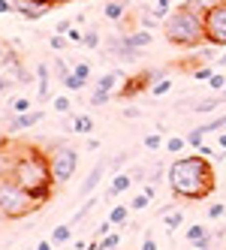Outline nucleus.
Returning <instances> with one entry per match:
<instances>
[{"instance_id":"1","label":"nucleus","mask_w":226,"mask_h":250,"mask_svg":"<svg viewBox=\"0 0 226 250\" xmlns=\"http://www.w3.org/2000/svg\"><path fill=\"white\" fill-rule=\"evenodd\" d=\"M166 184H169L175 199L199 202V199H208L214 193L217 178H214V169L208 163V157L181 154V157H172V163L166 169Z\"/></svg>"},{"instance_id":"2","label":"nucleus","mask_w":226,"mask_h":250,"mask_svg":"<svg viewBox=\"0 0 226 250\" xmlns=\"http://www.w3.org/2000/svg\"><path fill=\"white\" fill-rule=\"evenodd\" d=\"M12 181L21 184L40 205L51 199V190H55V181H51V166L48 157L40 148H15V166H12Z\"/></svg>"},{"instance_id":"3","label":"nucleus","mask_w":226,"mask_h":250,"mask_svg":"<svg viewBox=\"0 0 226 250\" xmlns=\"http://www.w3.org/2000/svg\"><path fill=\"white\" fill-rule=\"evenodd\" d=\"M163 33H166V40L178 48H196V45L205 42V21H202L199 12L187 9L181 3L178 9H172V15L163 21Z\"/></svg>"},{"instance_id":"4","label":"nucleus","mask_w":226,"mask_h":250,"mask_svg":"<svg viewBox=\"0 0 226 250\" xmlns=\"http://www.w3.org/2000/svg\"><path fill=\"white\" fill-rule=\"evenodd\" d=\"M37 208L40 202L21 184H15L12 178L0 181V220H21V217H30Z\"/></svg>"},{"instance_id":"5","label":"nucleus","mask_w":226,"mask_h":250,"mask_svg":"<svg viewBox=\"0 0 226 250\" xmlns=\"http://www.w3.org/2000/svg\"><path fill=\"white\" fill-rule=\"evenodd\" d=\"M48 166H51V181H55V187H61L76 175L79 151L73 145H66V142H58V145L51 148V154H48Z\"/></svg>"},{"instance_id":"6","label":"nucleus","mask_w":226,"mask_h":250,"mask_svg":"<svg viewBox=\"0 0 226 250\" xmlns=\"http://www.w3.org/2000/svg\"><path fill=\"white\" fill-rule=\"evenodd\" d=\"M202 21H205V42L226 45V0L217 3L214 9H208L202 15Z\"/></svg>"},{"instance_id":"7","label":"nucleus","mask_w":226,"mask_h":250,"mask_svg":"<svg viewBox=\"0 0 226 250\" xmlns=\"http://www.w3.org/2000/svg\"><path fill=\"white\" fill-rule=\"evenodd\" d=\"M160 79H166V69H145V73H136L133 79H127L124 84H121L118 97L130 100V97L142 94V91H151V84H154V82H160Z\"/></svg>"},{"instance_id":"8","label":"nucleus","mask_w":226,"mask_h":250,"mask_svg":"<svg viewBox=\"0 0 226 250\" xmlns=\"http://www.w3.org/2000/svg\"><path fill=\"white\" fill-rule=\"evenodd\" d=\"M187 241L193 250H211L214 247V232L205 223H193V226H187Z\"/></svg>"},{"instance_id":"9","label":"nucleus","mask_w":226,"mask_h":250,"mask_svg":"<svg viewBox=\"0 0 226 250\" xmlns=\"http://www.w3.org/2000/svg\"><path fill=\"white\" fill-rule=\"evenodd\" d=\"M45 118L42 109H30V112H21V115H12L6 121V133H21V130H30V127H37V124Z\"/></svg>"},{"instance_id":"10","label":"nucleus","mask_w":226,"mask_h":250,"mask_svg":"<svg viewBox=\"0 0 226 250\" xmlns=\"http://www.w3.org/2000/svg\"><path fill=\"white\" fill-rule=\"evenodd\" d=\"M106 172H109V160L103 157V160H97V163H94V169L88 172V178L82 181V187H79V196H91V193L100 187V181H103V175H106Z\"/></svg>"},{"instance_id":"11","label":"nucleus","mask_w":226,"mask_h":250,"mask_svg":"<svg viewBox=\"0 0 226 250\" xmlns=\"http://www.w3.org/2000/svg\"><path fill=\"white\" fill-rule=\"evenodd\" d=\"M124 42H127V48L142 51V48H148V45L154 42V33H151L148 27H136V30H127V33H124Z\"/></svg>"},{"instance_id":"12","label":"nucleus","mask_w":226,"mask_h":250,"mask_svg":"<svg viewBox=\"0 0 226 250\" xmlns=\"http://www.w3.org/2000/svg\"><path fill=\"white\" fill-rule=\"evenodd\" d=\"M48 84H51V63H37V100H48L51 91H48Z\"/></svg>"},{"instance_id":"13","label":"nucleus","mask_w":226,"mask_h":250,"mask_svg":"<svg viewBox=\"0 0 226 250\" xmlns=\"http://www.w3.org/2000/svg\"><path fill=\"white\" fill-rule=\"evenodd\" d=\"M130 187H133V175H127V172H118V175L112 178L109 190L103 193V196H106V199H118V196H121V193H127Z\"/></svg>"},{"instance_id":"14","label":"nucleus","mask_w":226,"mask_h":250,"mask_svg":"<svg viewBox=\"0 0 226 250\" xmlns=\"http://www.w3.org/2000/svg\"><path fill=\"white\" fill-rule=\"evenodd\" d=\"M15 12H19L21 19H27V21H37V19H42V15L48 12V6L30 3V0H15Z\"/></svg>"},{"instance_id":"15","label":"nucleus","mask_w":226,"mask_h":250,"mask_svg":"<svg viewBox=\"0 0 226 250\" xmlns=\"http://www.w3.org/2000/svg\"><path fill=\"white\" fill-rule=\"evenodd\" d=\"M226 97L223 94H214V97H205V100H193V112L196 115H208V112H214L217 105H223Z\"/></svg>"},{"instance_id":"16","label":"nucleus","mask_w":226,"mask_h":250,"mask_svg":"<svg viewBox=\"0 0 226 250\" xmlns=\"http://www.w3.org/2000/svg\"><path fill=\"white\" fill-rule=\"evenodd\" d=\"M124 12H127L124 0H109V3L103 6V15H106L109 21H124Z\"/></svg>"},{"instance_id":"17","label":"nucleus","mask_w":226,"mask_h":250,"mask_svg":"<svg viewBox=\"0 0 226 250\" xmlns=\"http://www.w3.org/2000/svg\"><path fill=\"white\" fill-rule=\"evenodd\" d=\"M66 241H73V226H69V223H58L55 229H51V244L61 247Z\"/></svg>"},{"instance_id":"18","label":"nucleus","mask_w":226,"mask_h":250,"mask_svg":"<svg viewBox=\"0 0 226 250\" xmlns=\"http://www.w3.org/2000/svg\"><path fill=\"white\" fill-rule=\"evenodd\" d=\"M12 166H15V151L0 148V181H3V178H12Z\"/></svg>"},{"instance_id":"19","label":"nucleus","mask_w":226,"mask_h":250,"mask_svg":"<svg viewBox=\"0 0 226 250\" xmlns=\"http://www.w3.org/2000/svg\"><path fill=\"white\" fill-rule=\"evenodd\" d=\"M94 208H97V199H94V196H88V199H84V205H82V208H79V211L73 214V217H69V226L76 229V226H79V223H82L84 217H88V214H91Z\"/></svg>"},{"instance_id":"20","label":"nucleus","mask_w":226,"mask_h":250,"mask_svg":"<svg viewBox=\"0 0 226 250\" xmlns=\"http://www.w3.org/2000/svg\"><path fill=\"white\" fill-rule=\"evenodd\" d=\"M94 118L91 115H79V118H73V133H79V136H88V133H94Z\"/></svg>"},{"instance_id":"21","label":"nucleus","mask_w":226,"mask_h":250,"mask_svg":"<svg viewBox=\"0 0 226 250\" xmlns=\"http://www.w3.org/2000/svg\"><path fill=\"white\" fill-rule=\"evenodd\" d=\"M163 148H166L172 157H181L184 148H187V139H184V136H169V139L163 142Z\"/></svg>"},{"instance_id":"22","label":"nucleus","mask_w":226,"mask_h":250,"mask_svg":"<svg viewBox=\"0 0 226 250\" xmlns=\"http://www.w3.org/2000/svg\"><path fill=\"white\" fill-rule=\"evenodd\" d=\"M106 220H112V226H124V223L130 220V205H115V208L109 211Z\"/></svg>"},{"instance_id":"23","label":"nucleus","mask_w":226,"mask_h":250,"mask_svg":"<svg viewBox=\"0 0 226 250\" xmlns=\"http://www.w3.org/2000/svg\"><path fill=\"white\" fill-rule=\"evenodd\" d=\"M163 223H166V229H169V232H175L178 226H184V214H181V211L166 208V211H163Z\"/></svg>"},{"instance_id":"24","label":"nucleus","mask_w":226,"mask_h":250,"mask_svg":"<svg viewBox=\"0 0 226 250\" xmlns=\"http://www.w3.org/2000/svg\"><path fill=\"white\" fill-rule=\"evenodd\" d=\"M69 73H73V66H66V61L63 58H55V63H51V76H55L61 84L69 79Z\"/></svg>"},{"instance_id":"25","label":"nucleus","mask_w":226,"mask_h":250,"mask_svg":"<svg viewBox=\"0 0 226 250\" xmlns=\"http://www.w3.org/2000/svg\"><path fill=\"white\" fill-rule=\"evenodd\" d=\"M217 3H223V0H184V6L193 9V12H199V15H205L208 9H214Z\"/></svg>"},{"instance_id":"26","label":"nucleus","mask_w":226,"mask_h":250,"mask_svg":"<svg viewBox=\"0 0 226 250\" xmlns=\"http://www.w3.org/2000/svg\"><path fill=\"white\" fill-rule=\"evenodd\" d=\"M121 76H124V73H118V69H115V73H103L97 79V87H103V91H115V84H118Z\"/></svg>"},{"instance_id":"27","label":"nucleus","mask_w":226,"mask_h":250,"mask_svg":"<svg viewBox=\"0 0 226 250\" xmlns=\"http://www.w3.org/2000/svg\"><path fill=\"white\" fill-rule=\"evenodd\" d=\"M151 202H154V199H151V196H148V193L142 190V193H139V196H133V199H130L127 205H130V211H145V208H148Z\"/></svg>"},{"instance_id":"28","label":"nucleus","mask_w":226,"mask_h":250,"mask_svg":"<svg viewBox=\"0 0 226 250\" xmlns=\"http://www.w3.org/2000/svg\"><path fill=\"white\" fill-rule=\"evenodd\" d=\"M121 241H124V238H121V232H109L106 238H100V250H118Z\"/></svg>"},{"instance_id":"29","label":"nucleus","mask_w":226,"mask_h":250,"mask_svg":"<svg viewBox=\"0 0 226 250\" xmlns=\"http://www.w3.org/2000/svg\"><path fill=\"white\" fill-rule=\"evenodd\" d=\"M217 45H211V42H202V48L196 51V58H199V63H208V61H214V58H220L217 51H214Z\"/></svg>"},{"instance_id":"30","label":"nucleus","mask_w":226,"mask_h":250,"mask_svg":"<svg viewBox=\"0 0 226 250\" xmlns=\"http://www.w3.org/2000/svg\"><path fill=\"white\" fill-rule=\"evenodd\" d=\"M226 130V115L223 118H214V121H205L202 124V133L208 136V133H223Z\"/></svg>"},{"instance_id":"31","label":"nucleus","mask_w":226,"mask_h":250,"mask_svg":"<svg viewBox=\"0 0 226 250\" xmlns=\"http://www.w3.org/2000/svg\"><path fill=\"white\" fill-rule=\"evenodd\" d=\"M184 139H187V148H196V151H199V145L205 142V133H202V127H193Z\"/></svg>"},{"instance_id":"32","label":"nucleus","mask_w":226,"mask_h":250,"mask_svg":"<svg viewBox=\"0 0 226 250\" xmlns=\"http://www.w3.org/2000/svg\"><path fill=\"white\" fill-rule=\"evenodd\" d=\"M73 73L79 76L82 84H88V82H91V63H88V61H79V63L73 66Z\"/></svg>"},{"instance_id":"33","label":"nucleus","mask_w":226,"mask_h":250,"mask_svg":"<svg viewBox=\"0 0 226 250\" xmlns=\"http://www.w3.org/2000/svg\"><path fill=\"white\" fill-rule=\"evenodd\" d=\"M163 142H166L163 133H148V136L142 139V145H145L148 151H157V148H163Z\"/></svg>"},{"instance_id":"34","label":"nucleus","mask_w":226,"mask_h":250,"mask_svg":"<svg viewBox=\"0 0 226 250\" xmlns=\"http://www.w3.org/2000/svg\"><path fill=\"white\" fill-rule=\"evenodd\" d=\"M169 91H172V79H169V76L151 84V97H163V94H169Z\"/></svg>"},{"instance_id":"35","label":"nucleus","mask_w":226,"mask_h":250,"mask_svg":"<svg viewBox=\"0 0 226 250\" xmlns=\"http://www.w3.org/2000/svg\"><path fill=\"white\" fill-rule=\"evenodd\" d=\"M112 100V91H103V87H94V94H91V105H106Z\"/></svg>"},{"instance_id":"36","label":"nucleus","mask_w":226,"mask_h":250,"mask_svg":"<svg viewBox=\"0 0 226 250\" xmlns=\"http://www.w3.org/2000/svg\"><path fill=\"white\" fill-rule=\"evenodd\" d=\"M190 76H193L196 82H205V84H208V82H211V76H214V69L208 66V63H202V66H196V69H193Z\"/></svg>"},{"instance_id":"37","label":"nucleus","mask_w":226,"mask_h":250,"mask_svg":"<svg viewBox=\"0 0 226 250\" xmlns=\"http://www.w3.org/2000/svg\"><path fill=\"white\" fill-rule=\"evenodd\" d=\"M166 169H169L166 163H154V166H151V175H148V181H151V184H160L163 178H166Z\"/></svg>"},{"instance_id":"38","label":"nucleus","mask_w":226,"mask_h":250,"mask_svg":"<svg viewBox=\"0 0 226 250\" xmlns=\"http://www.w3.org/2000/svg\"><path fill=\"white\" fill-rule=\"evenodd\" d=\"M84 48H100V30L91 27V30H84V40H82Z\"/></svg>"},{"instance_id":"39","label":"nucleus","mask_w":226,"mask_h":250,"mask_svg":"<svg viewBox=\"0 0 226 250\" xmlns=\"http://www.w3.org/2000/svg\"><path fill=\"white\" fill-rule=\"evenodd\" d=\"M226 217V205L223 202H214L211 208H208V220H211V223H217V220H223Z\"/></svg>"},{"instance_id":"40","label":"nucleus","mask_w":226,"mask_h":250,"mask_svg":"<svg viewBox=\"0 0 226 250\" xmlns=\"http://www.w3.org/2000/svg\"><path fill=\"white\" fill-rule=\"evenodd\" d=\"M12 112H15V115L30 112V97H15V100H12Z\"/></svg>"},{"instance_id":"41","label":"nucleus","mask_w":226,"mask_h":250,"mask_svg":"<svg viewBox=\"0 0 226 250\" xmlns=\"http://www.w3.org/2000/svg\"><path fill=\"white\" fill-rule=\"evenodd\" d=\"M208 87H211L214 94H220L223 87H226V73H214V76H211V82H208Z\"/></svg>"},{"instance_id":"42","label":"nucleus","mask_w":226,"mask_h":250,"mask_svg":"<svg viewBox=\"0 0 226 250\" xmlns=\"http://www.w3.org/2000/svg\"><path fill=\"white\" fill-rule=\"evenodd\" d=\"M69 109H73V103H69V97H55V112L66 115Z\"/></svg>"},{"instance_id":"43","label":"nucleus","mask_w":226,"mask_h":250,"mask_svg":"<svg viewBox=\"0 0 226 250\" xmlns=\"http://www.w3.org/2000/svg\"><path fill=\"white\" fill-rule=\"evenodd\" d=\"M66 42H69V40H66V37H61V33H55V37H51V40H48V45H51V51H63V48H66Z\"/></svg>"},{"instance_id":"44","label":"nucleus","mask_w":226,"mask_h":250,"mask_svg":"<svg viewBox=\"0 0 226 250\" xmlns=\"http://www.w3.org/2000/svg\"><path fill=\"white\" fill-rule=\"evenodd\" d=\"M63 87H66V91H82V87H84V84L79 82V76H76V73H69V79L63 82Z\"/></svg>"},{"instance_id":"45","label":"nucleus","mask_w":226,"mask_h":250,"mask_svg":"<svg viewBox=\"0 0 226 250\" xmlns=\"http://www.w3.org/2000/svg\"><path fill=\"white\" fill-rule=\"evenodd\" d=\"M66 40H69V42H76V45H82V40H84V33H82L79 27H69V33H66Z\"/></svg>"},{"instance_id":"46","label":"nucleus","mask_w":226,"mask_h":250,"mask_svg":"<svg viewBox=\"0 0 226 250\" xmlns=\"http://www.w3.org/2000/svg\"><path fill=\"white\" fill-rule=\"evenodd\" d=\"M76 21H69V19H63V21H58L55 24V33H61V37H66V33H69V27H73Z\"/></svg>"},{"instance_id":"47","label":"nucleus","mask_w":226,"mask_h":250,"mask_svg":"<svg viewBox=\"0 0 226 250\" xmlns=\"http://www.w3.org/2000/svg\"><path fill=\"white\" fill-rule=\"evenodd\" d=\"M139 250H157V241H154V235H151V232H145L142 247H139Z\"/></svg>"},{"instance_id":"48","label":"nucleus","mask_w":226,"mask_h":250,"mask_svg":"<svg viewBox=\"0 0 226 250\" xmlns=\"http://www.w3.org/2000/svg\"><path fill=\"white\" fill-rule=\"evenodd\" d=\"M109 232H112V220H103V223L97 226V238H106Z\"/></svg>"},{"instance_id":"49","label":"nucleus","mask_w":226,"mask_h":250,"mask_svg":"<svg viewBox=\"0 0 226 250\" xmlns=\"http://www.w3.org/2000/svg\"><path fill=\"white\" fill-rule=\"evenodd\" d=\"M15 12V0H0V15H9Z\"/></svg>"},{"instance_id":"50","label":"nucleus","mask_w":226,"mask_h":250,"mask_svg":"<svg viewBox=\"0 0 226 250\" xmlns=\"http://www.w3.org/2000/svg\"><path fill=\"white\" fill-rule=\"evenodd\" d=\"M196 154H202V157L211 160V157H217V148H211V145H199V151H196Z\"/></svg>"},{"instance_id":"51","label":"nucleus","mask_w":226,"mask_h":250,"mask_svg":"<svg viewBox=\"0 0 226 250\" xmlns=\"http://www.w3.org/2000/svg\"><path fill=\"white\" fill-rule=\"evenodd\" d=\"M142 112H139V105H124V118H139Z\"/></svg>"},{"instance_id":"52","label":"nucleus","mask_w":226,"mask_h":250,"mask_svg":"<svg viewBox=\"0 0 226 250\" xmlns=\"http://www.w3.org/2000/svg\"><path fill=\"white\" fill-rule=\"evenodd\" d=\"M214 145H217V151H220V154H226V130L217 136V142H214Z\"/></svg>"},{"instance_id":"53","label":"nucleus","mask_w":226,"mask_h":250,"mask_svg":"<svg viewBox=\"0 0 226 250\" xmlns=\"http://www.w3.org/2000/svg\"><path fill=\"white\" fill-rule=\"evenodd\" d=\"M30 3H40V6H48L51 9L55 3H63V0H30Z\"/></svg>"},{"instance_id":"54","label":"nucleus","mask_w":226,"mask_h":250,"mask_svg":"<svg viewBox=\"0 0 226 250\" xmlns=\"http://www.w3.org/2000/svg\"><path fill=\"white\" fill-rule=\"evenodd\" d=\"M100 145H103L100 139H91V142H88V151H100Z\"/></svg>"},{"instance_id":"55","label":"nucleus","mask_w":226,"mask_h":250,"mask_svg":"<svg viewBox=\"0 0 226 250\" xmlns=\"http://www.w3.org/2000/svg\"><path fill=\"white\" fill-rule=\"evenodd\" d=\"M6 55H9V48H6V42H0V63L6 61Z\"/></svg>"},{"instance_id":"56","label":"nucleus","mask_w":226,"mask_h":250,"mask_svg":"<svg viewBox=\"0 0 226 250\" xmlns=\"http://www.w3.org/2000/svg\"><path fill=\"white\" fill-rule=\"evenodd\" d=\"M51 247H55V244H51V238H48V241H40V244H37V250H51Z\"/></svg>"},{"instance_id":"57","label":"nucleus","mask_w":226,"mask_h":250,"mask_svg":"<svg viewBox=\"0 0 226 250\" xmlns=\"http://www.w3.org/2000/svg\"><path fill=\"white\" fill-rule=\"evenodd\" d=\"M172 3H175V0H157L154 6H166V9H172Z\"/></svg>"},{"instance_id":"58","label":"nucleus","mask_w":226,"mask_h":250,"mask_svg":"<svg viewBox=\"0 0 226 250\" xmlns=\"http://www.w3.org/2000/svg\"><path fill=\"white\" fill-rule=\"evenodd\" d=\"M217 63H220V66H226V51H223V55L217 58Z\"/></svg>"},{"instance_id":"59","label":"nucleus","mask_w":226,"mask_h":250,"mask_svg":"<svg viewBox=\"0 0 226 250\" xmlns=\"http://www.w3.org/2000/svg\"><path fill=\"white\" fill-rule=\"evenodd\" d=\"M133 3H142V0H133Z\"/></svg>"}]
</instances>
